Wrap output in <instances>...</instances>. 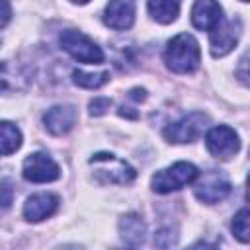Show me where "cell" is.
I'll use <instances>...</instances> for the list:
<instances>
[{"label":"cell","instance_id":"cell-13","mask_svg":"<svg viewBox=\"0 0 250 250\" xmlns=\"http://www.w3.org/2000/svg\"><path fill=\"white\" fill-rule=\"evenodd\" d=\"M43 123L51 135H66L76 123V109L72 105H53L43 115Z\"/></svg>","mask_w":250,"mask_h":250},{"label":"cell","instance_id":"cell-18","mask_svg":"<svg viewBox=\"0 0 250 250\" xmlns=\"http://www.w3.org/2000/svg\"><path fill=\"white\" fill-rule=\"evenodd\" d=\"M109 80V72L104 70V72H84V70H72V82L80 88H88V90H94V88H100L104 86L105 82Z\"/></svg>","mask_w":250,"mask_h":250},{"label":"cell","instance_id":"cell-11","mask_svg":"<svg viewBox=\"0 0 250 250\" xmlns=\"http://www.w3.org/2000/svg\"><path fill=\"white\" fill-rule=\"evenodd\" d=\"M104 21L111 29H129L135 21V0H109L104 10Z\"/></svg>","mask_w":250,"mask_h":250},{"label":"cell","instance_id":"cell-3","mask_svg":"<svg viewBox=\"0 0 250 250\" xmlns=\"http://www.w3.org/2000/svg\"><path fill=\"white\" fill-rule=\"evenodd\" d=\"M61 47L76 61L80 62H88V64H100L104 61V53L102 49L82 31L76 29H64L59 37Z\"/></svg>","mask_w":250,"mask_h":250},{"label":"cell","instance_id":"cell-21","mask_svg":"<svg viewBox=\"0 0 250 250\" xmlns=\"http://www.w3.org/2000/svg\"><path fill=\"white\" fill-rule=\"evenodd\" d=\"M109 107H111V100L109 98H94L90 102V113L92 115H104Z\"/></svg>","mask_w":250,"mask_h":250},{"label":"cell","instance_id":"cell-25","mask_svg":"<svg viewBox=\"0 0 250 250\" xmlns=\"http://www.w3.org/2000/svg\"><path fill=\"white\" fill-rule=\"evenodd\" d=\"M240 2H248V0H240Z\"/></svg>","mask_w":250,"mask_h":250},{"label":"cell","instance_id":"cell-19","mask_svg":"<svg viewBox=\"0 0 250 250\" xmlns=\"http://www.w3.org/2000/svg\"><path fill=\"white\" fill-rule=\"evenodd\" d=\"M232 232L240 242L250 240V225H248V209H240L232 219Z\"/></svg>","mask_w":250,"mask_h":250},{"label":"cell","instance_id":"cell-12","mask_svg":"<svg viewBox=\"0 0 250 250\" xmlns=\"http://www.w3.org/2000/svg\"><path fill=\"white\" fill-rule=\"evenodd\" d=\"M223 20V8L217 0H195L191 8V23L201 31H211Z\"/></svg>","mask_w":250,"mask_h":250},{"label":"cell","instance_id":"cell-2","mask_svg":"<svg viewBox=\"0 0 250 250\" xmlns=\"http://www.w3.org/2000/svg\"><path fill=\"white\" fill-rule=\"evenodd\" d=\"M197 176H199V170L191 162H176L164 170H158L152 176L150 186L156 193H170L195 182Z\"/></svg>","mask_w":250,"mask_h":250},{"label":"cell","instance_id":"cell-1","mask_svg":"<svg viewBox=\"0 0 250 250\" xmlns=\"http://www.w3.org/2000/svg\"><path fill=\"white\" fill-rule=\"evenodd\" d=\"M164 62L172 72H193L201 62V51L195 37L189 33H178L172 37L164 51Z\"/></svg>","mask_w":250,"mask_h":250},{"label":"cell","instance_id":"cell-17","mask_svg":"<svg viewBox=\"0 0 250 250\" xmlns=\"http://www.w3.org/2000/svg\"><path fill=\"white\" fill-rule=\"evenodd\" d=\"M20 146H21V131L10 121H0V156L16 152Z\"/></svg>","mask_w":250,"mask_h":250},{"label":"cell","instance_id":"cell-14","mask_svg":"<svg viewBox=\"0 0 250 250\" xmlns=\"http://www.w3.org/2000/svg\"><path fill=\"white\" fill-rule=\"evenodd\" d=\"M59 207V197L53 193H35L23 203V217L29 223H39L51 217Z\"/></svg>","mask_w":250,"mask_h":250},{"label":"cell","instance_id":"cell-22","mask_svg":"<svg viewBox=\"0 0 250 250\" xmlns=\"http://www.w3.org/2000/svg\"><path fill=\"white\" fill-rule=\"evenodd\" d=\"M12 18V8L8 0H0V27H4Z\"/></svg>","mask_w":250,"mask_h":250},{"label":"cell","instance_id":"cell-15","mask_svg":"<svg viewBox=\"0 0 250 250\" xmlns=\"http://www.w3.org/2000/svg\"><path fill=\"white\" fill-rule=\"evenodd\" d=\"M119 232L125 244L129 246H141L146 234V225L137 213H129L119 221Z\"/></svg>","mask_w":250,"mask_h":250},{"label":"cell","instance_id":"cell-9","mask_svg":"<svg viewBox=\"0 0 250 250\" xmlns=\"http://www.w3.org/2000/svg\"><path fill=\"white\" fill-rule=\"evenodd\" d=\"M205 146L215 158H230L240 148V139L229 125H217L209 129L205 137Z\"/></svg>","mask_w":250,"mask_h":250},{"label":"cell","instance_id":"cell-6","mask_svg":"<svg viewBox=\"0 0 250 250\" xmlns=\"http://www.w3.org/2000/svg\"><path fill=\"white\" fill-rule=\"evenodd\" d=\"M33 82V70L23 62L2 61L0 62V94H16L29 90Z\"/></svg>","mask_w":250,"mask_h":250},{"label":"cell","instance_id":"cell-10","mask_svg":"<svg viewBox=\"0 0 250 250\" xmlns=\"http://www.w3.org/2000/svg\"><path fill=\"white\" fill-rule=\"evenodd\" d=\"M230 191V182L227 180L225 174L217 172V170H209L201 176V180L195 184L193 193L199 201L203 203H217L221 199H225Z\"/></svg>","mask_w":250,"mask_h":250},{"label":"cell","instance_id":"cell-23","mask_svg":"<svg viewBox=\"0 0 250 250\" xmlns=\"http://www.w3.org/2000/svg\"><path fill=\"white\" fill-rule=\"evenodd\" d=\"M246 78H248V76H246V55H244V57L240 59V80L246 84V82H248Z\"/></svg>","mask_w":250,"mask_h":250},{"label":"cell","instance_id":"cell-7","mask_svg":"<svg viewBox=\"0 0 250 250\" xmlns=\"http://www.w3.org/2000/svg\"><path fill=\"white\" fill-rule=\"evenodd\" d=\"M240 33H242V21L238 18H232V20H227V21L221 20L219 25L211 29V39H209L211 55L213 57L229 55L234 49V45L238 43Z\"/></svg>","mask_w":250,"mask_h":250},{"label":"cell","instance_id":"cell-5","mask_svg":"<svg viewBox=\"0 0 250 250\" xmlns=\"http://www.w3.org/2000/svg\"><path fill=\"white\" fill-rule=\"evenodd\" d=\"M209 123V117L201 111H191L182 119L164 127V137L170 143H191L199 139Z\"/></svg>","mask_w":250,"mask_h":250},{"label":"cell","instance_id":"cell-16","mask_svg":"<svg viewBox=\"0 0 250 250\" xmlns=\"http://www.w3.org/2000/svg\"><path fill=\"white\" fill-rule=\"evenodd\" d=\"M182 0H148V14L158 23H172L180 14Z\"/></svg>","mask_w":250,"mask_h":250},{"label":"cell","instance_id":"cell-20","mask_svg":"<svg viewBox=\"0 0 250 250\" xmlns=\"http://www.w3.org/2000/svg\"><path fill=\"white\" fill-rule=\"evenodd\" d=\"M14 201V186L8 180H0V213L10 209Z\"/></svg>","mask_w":250,"mask_h":250},{"label":"cell","instance_id":"cell-4","mask_svg":"<svg viewBox=\"0 0 250 250\" xmlns=\"http://www.w3.org/2000/svg\"><path fill=\"white\" fill-rule=\"evenodd\" d=\"M90 164L94 166V172L100 180L109 184H129L135 180V168L129 166L125 160L109 154V152H98L90 158Z\"/></svg>","mask_w":250,"mask_h":250},{"label":"cell","instance_id":"cell-8","mask_svg":"<svg viewBox=\"0 0 250 250\" xmlns=\"http://www.w3.org/2000/svg\"><path fill=\"white\" fill-rule=\"evenodd\" d=\"M21 174L27 182L33 184H47V182H55L61 176V168L59 164L45 152H33L23 160V168Z\"/></svg>","mask_w":250,"mask_h":250},{"label":"cell","instance_id":"cell-24","mask_svg":"<svg viewBox=\"0 0 250 250\" xmlns=\"http://www.w3.org/2000/svg\"><path fill=\"white\" fill-rule=\"evenodd\" d=\"M70 2H74V4H86L88 0H70Z\"/></svg>","mask_w":250,"mask_h":250},{"label":"cell","instance_id":"cell-26","mask_svg":"<svg viewBox=\"0 0 250 250\" xmlns=\"http://www.w3.org/2000/svg\"><path fill=\"white\" fill-rule=\"evenodd\" d=\"M0 43H2V41H0Z\"/></svg>","mask_w":250,"mask_h":250}]
</instances>
